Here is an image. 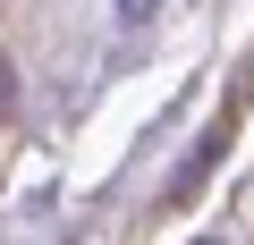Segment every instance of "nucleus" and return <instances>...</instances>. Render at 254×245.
<instances>
[{
	"label": "nucleus",
	"instance_id": "nucleus-1",
	"mask_svg": "<svg viewBox=\"0 0 254 245\" xmlns=\"http://www.w3.org/2000/svg\"><path fill=\"white\" fill-rule=\"evenodd\" d=\"M119 9H127V17H144V9H153V0H119Z\"/></svg>",
	"mask_w": 254,
	"mask_h": 245
}]
</instances>
